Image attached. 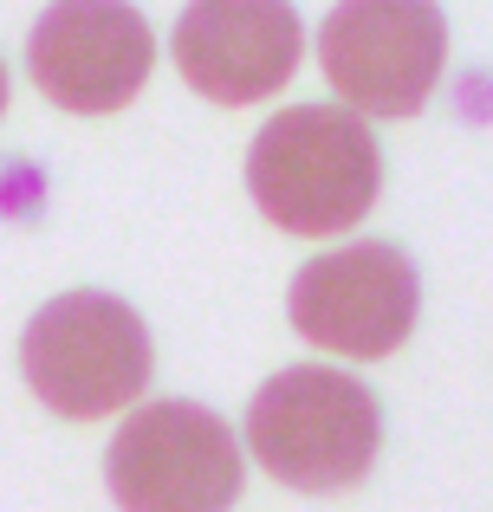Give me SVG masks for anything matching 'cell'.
Returning a JSON list of instances; mask_svg holds the SVG:
<instances>
[{"label": "cell", "instance_id": "6da1fadb", "mask_svg": "<svg viewBox=\"0 0 493 512\" xmlns=\"http://www.w3.org/2000/svg\"><path fill=\"white\" fill-rule=\"evenodd\" d=\"M253 208L299 240H331L377 208L383 150L370 124L344 104H292L266 117L247 150Z\"/></svg>", "mask_w": 493, "mask_h": 512}, {"label": "cell", "instance_id": "7a4b0ae2", "mask_svg": "<svg viewBox=\"0 0 493 512\" xmlns=\"http://www.w3.org/2000/svg\"><path fill=\"white\" fill-rule=\"evenodd\" d=\"M247 448L292 493H344L377 467L383 409L370 383L331 363H292L247 402Z\"/></svg>", "mask_w": 493, "mask_h": 512}, {"label": "cell", "instance_id": "3957f363", "mask_svg": "<svg viewBox=\"0 0 493 512\" xmlns=\"http://www.w3.org/2000/svg\"><path fill=\"white\" fill-rule=\"evenodd\" d=\"M156 350L137 305L111 292H59L20 331V376L52 415L98 422L150 389Z\"/></svg>", "mask_w": 493, "mask_h": 512}, {"label": "cell", "instance_id": "277c9868", "mask_svg": "<svg viewBox=\"0 0 493 512\" xmlns=\"http://www.w3.org/2000/svg\"><path fill=\"white\" fill-rule=\"evenodd\" d=\"M241 441L202 402H143L104 448V487L124 512H228L241 506Z\"/></svg>", "mask_w": 493, "mask_h": 512}, {"label": "cell", "instance_id": "5b68a950", "mask_svg": "<svg viewBox=\"0 0 493 512\" xmlns=\"http://www.w3.org/2000/svg\"><path fill=\"white\" fill-rule=\"evenodd\" d=\"M331 91L357 117H416L448 65V20L435 0H338L318 33Z\"/></svg>", "mask_w": 493, "mask_h": 512}, {"label": "cell", "instance_id": "8992f818", "mask_svg": "<svg viewBox=\"0 0 493 512\" xmlns=\"http://www.w3.org/2000/svg\"><path fill=\"white\" fill-rule=\"evenodd\" d=\"M292 331L312 350L338 357H396L416 331L422 312V279L396 240H357L331 247L292 273Z\"/></svg>", "mask_w": 493, "mask_h": 512}, {"label": "cell", "instance_id": "52a82bcc", "mask_svg": "<svg viewBox=\"0 0 493 512\" xmlns=\"http://www.w3.org/2000/svg\"><path fill=\"white\" fill-rule=\"evenodd\" d=\"M156 39L130 0H52L26 33V72L59 111L111 117L150 85Z\"/></svg>", "mask_w": 493, "mask_h": 512}, {"label": "cell", "instance_id": "ba28073f", "mask_svg": "<svg viewBox=\"0 0 493 512\" xmlns=\"http://www.w3.org/2000/svg\"><path fill=\"white\" fill-rule=\"evenodd\" d=\"M169 46L189 91L215 104H260L292 85L305 26L292 0H189Z\"/></svg>", "mask_w": 493, "mask_h": 512}, {"label": "cell", "instance_id": "9c48e42d", "mask_svg": "<svg viewBox=\"0 0 493 512\" xmlns=\"http://www.w3.org/2000/svg\"><path fill=\"white\" fill-rule=\"evenodd\" d=\"M0 117H7V65H0Z\"/></svg>", "mask_w": 493, "mask_h": 512}]
</instances>
